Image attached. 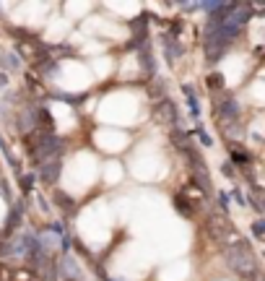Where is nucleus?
Here are the masks:
<instances>
[{"instance_id":"nucleus-1","label":"nucleus","mask_w":265,"mask_h":281,"mask_svg":"<svg viewBox=\"0 0 265 281\" xmlns=\"http://www.w3.org/2000/svg\"><path fill=\"white\" fill-rule=\"evenodd\" d=\"M224 255H226V263H229L232 271H236L242 276H258V258H255V252L247 242L229 245Z\"/></svg>"},{"instance_id":"nucleus-2","label":"nucleus","mask_w":265,"mask_h":281,"mask_svg":"<svg viewBox=\"0 0 265 281\" xmlns=\"http://www.w3.org/2000/svg\"><path fill=\"white\" fill-rule=\"evenodd\" d=\"M36 149H34V159L39 161H47V159H58V154L65 149V141L58 138L55 133H36Z\"/></svg>"},{"instance_id":"nucleus-3","label":"nucleus","mask_w":265,"mask_h":281,"mask_svg":"<svg viewBox=\"0 0 265 281\" xmlns=\"http://www.w3.org/2000/svg\"><path fill=\"white\" fill-rule=\"evenodd\" d=\"M208 232H211V237L216 242H224L234 229H232V221L226 219V216H211V219H208Z\"/></svg>"},{"instance_id":"nucleus-4","label":"nucleus","mask_w":265,"mask_h":281,"mask_svg":"<svg viewBox=\"0 0 265 281\" xmlns=\"http://www.w3.org/2000/svg\"><path fill=\"white\" fill-rule=\"evenodd\" d=\"M60 172H62V161L60 159H47V161H42L39 164V180L42 183H58V177H60Z\"/></svg>"},{"instance_id":"nucleus-5","label":"nucleus","mask_w":265,"mask_h":281,"mask_svg":"<svg viewBox=\"0 0 265 281\" xmlns=\"http://www.w3.org/2000/svg\"><path fill=\"white\" fill-rule=\"evenodd\" d=\"M159 123H167V125H175L177 123V107L175 102H169V99H164V102L156 104V110H153Z\"/></svg>"},{"instance_id":"nucleus-6","label":"nucleus","mask_w":265,"mask_h":281,"mask_svg":"<svg viewBox=\"0 0 265 281\" xmlns=\"http://www.w3.org/2000/svg\"><path fill=\"white\" fill-rule=\"evenodd\" d=\"M218 112H221V117H224V123H234L236 117H239V104H236V99H224L221 102V107H218Z\"/></svg>"},{"instance_id":"nucleus-7","label":"nucleus","mask_w":265,"mask_h":281,"mask_svg":"<svg viewBox=\"0 0 265 281\" xmlns=\"http://www.w3.org/2000/svg\"><path fill=\"white\" fill-rule=\"evenodd\" d=\"M34 128H36V107H29V110H24L21 117H18V130L29 133Z\"/></svg>"},{"instance_id":"nucleus-8","label":"nucleus","mask_w":265,"mask_h":281,"mask_svg":"<svg viewBox=\"0 0 265 281\" xmlns=\"http://www.w3.org/2000/svg\"><path fill=\"white\" fill-rule=\"evenodd\" d=\"M141 62H143V68H146V73L153 76L156 73V62H153V55H151V47H148V42L141 44Z\"/></svg>"},{"instance_id":"nucleus-9","label":"nucleus","mask_w":265,"mask_h":281,"mask_svg":"<svg viewBox=\"0 0 265 281\" xmlns=\"http://www.w3.org/2000/svg\"><path fill=\"white\" fill-rule=\"evenodd\" d=\"M58 268H65V271H60V274H65L68 281H76L78 279V263L73 260L70 255H62V263H60Z\"/></svg>"},{"instance_id":"nucleus-10","label":"nucleus","mask_w":265,"mask_h":281,"mask_svg":"<svg viewBox=\"0 0 265 281\" xmlns=\"http://www.w3.org/2000/svg\"><path fill=\"white\" fill-rule=\"evenodd\" d=\"M164 47H167V60L175 62L179 55H182V44L175 39V37H164Z\"/></svg>"},{"instance_id":"nucleus-11","label":"nucleus","mask_w":265,"mask_h":281,"mask_svg":"<svg viewBox=\"0 0 265 281\" xmlns=\"http://www.w3.org/2000/svg\"><path fill=\"white\" fill-rule=\"evenodd\" d=\"M55 203H60V208H62V211H65L68 216L76 214V203H73V198H68L65 193H62V190H58V193H55Z\"/></svg>"},{"instance_id":"nucleus-12","label":"nucleus","mask_w":265,"mask_h":281,"mask_svg":"<svg viewBox=\"0 0 265 281\" xmlns=\"http://www.w3.org/2000/svg\"><path fill=\"white\" fill-rule=\"evenodd\" d=\"M0 65L5 70H18L21 68V58H18L16 52H3V55H0Z\"/></svg>"},{"instance_id":"nucleus-13","label":"nucleus","mask_w":265,"mask_h":281,"mask_svg":"<svg viewBox=\"0 0 265 281\" xmlns=\"http://www.w3.org/2000/svg\"><path fill=\"white\" fill-rule=\"evenodd\" d=\"M21 214H24V203H16V208L8 214V221H5V232H13L18 221H21Z\"/></svg>"},{"instance_id":"nucleus-14","label":"nucleus","mask_w":265,"mask_h":281,"mask_svg":"<svg viewBox=\"0 0 265 281\" xmlns=\"http://www.w3.org/2000/svg\"><path fill=\"white\" fill-rule=\"evenodd\" d=\"M175 208H177L182 216H185V219H190V216L195 214V208H190V201H187L185 195H177V198H175Z\"/></svg>"},{"instance_id":"nucleus-15","label":"nucleus","mask_w":265,"mask_h":281,"mask_svg":"<svg viewBox=\"0 0 265 281\" xmlns=\"http://www.w3.org/2000/svg\"><path fill=\"white\" fill-rule=\"evenodd\" d=\"M182 92L187 94V107H190V115H193V117H200V104H198V99H195V94H193V89H190V86H182Z\"/></svg>"},{"instance_id":"nucleus-16","label":"nucleus","mask_w":265,"mask_h":281,"mask_svg":"<svg viewBox=\"0 0 265 281\" xmlns=\"http://www.w3.org/2000/svg\"><path fill=\"white\" fill-rule=\"evenodd\" d=\"M0 151L5 154V159H8V164H11L16 172H21V164H18V159H13V154H11V149H8V143L3 141V135H0Z\"/></svg>"},{"instance_id":"nucleus-17","label":"nucleus","mask_w":265,"mask_h":281,"mask_svg":"<svg viewBox=\"0 0 265 281\" xmlns=\"http://www.w3.org/2000/svg\"><path fill=\"white\" fill-rule=\"evenodd\" d=\"M232 161H234V164H239V167H244L250 161V154L242 151V149H236V146H232Z\"/></svg>"},{"instance_id":"nucleus-18","label":"nucleus","mask_w":265,"mask_h":281,"mask_svg":"<svg viewBox=\"0 0 265 281\" xmlns=\"http://www.w3.org/2000/svg\"><path fill=\"white\" fill-rule=\"evenodd\" d=\"M206 81H208V89H224V76L221 73H211Z\"/></svg>"},{"instance_id":"nucleus-19","label":"nucleus","mask_w":265,"mask_h":281,"mask_svg":"<svg viewBox=\"0 0 265 281\" xmlns=\"http://www.w3.org/2000/svg\"><path fill=\"white\" fill-rule=\"evenodd\" d=\"M34 183H36V175H24L21 177V190H24V193H31Z\"/></svg>"},{"instance_id":"nucleus-20","label":"nucleus","mask_w":265,"mask_h":281,"mask_svg":"<svg viewBox=\"0 0 265 281\" xmlns=\"http://www.w3.org/2000/svg\"><path fill=\"white\" fill-rule=\"evenodd\" d=\"M252 234H255L258 240H263V234H265V221H263V219H258V221L252 224Z\"/></svg>"},{"instance_id":"nucleus-21","label":"nucleus","mask_w":265,"mask_h":281,"mask_svg":"<svg viewBox=\"0 0 265 281\" xmlns=\"http://www.w3.org/2000/svg\"><path fill=\"white\" fill-rule=\"evenodd\" d=\"M198 141L203 143V146H213V138H211V135H208L203 128H198Z\"/></svg>"},{"instance_id":"nucleus-22","label":"nucleus","mask_w":265,"mask_h":281,"mask_svg":"<svg viewBox=\"0 0 265 281\" xmlns=\"http://www.w3.org/2000/svg\"><path fill=\"white\" fill-rule=\"evenodd\" d=\"M218 206H221L224 214L229 211V195H226V193H218Z\"/></svg>"},{"instance_id":"nucleus-23","label":"nucleus","mask_w":265,"mask_h":281,"mask_svg":"<svg viewBox=\"0 0 265 281\" xmlns=\"http://www.w3.org/2000/svg\"><path fill=\"white\" fill-rule=\"evenodd\" d=\"M47 229L52 232V237H62V224H60V221H55V224H50Z\"/></svg>"},{"instance_id":"nucleus-24","label":"nucleus","mask_w":265,"mask_h":281,"mask_svg":"<svg viewBox=\"0 0 265 281\" xmlns=\"http://www.w3.org/2000/svg\"><path fill=\"white\" fill-rule=\"evenodd\" d=\"M234 201H236V203H242V206H244V203H247V198H244V193H242V190H239V187H236V190H234Z\"/></svg>"},{"instance_id":"nucleus-25","label":"nucleus","mask_w":265,"mask_h":281,"mask_svg":"<svg viewBox=\"0 0 265 281\" xmlns=\"http://www.w3.org/2000/svg\"><path fill=\"white\" fill-rule=\"evenodd\" d=\"M221 172H224L226 177H234V167L232 164H221Z\"/></svg>"},{"instance_id":"nucleus-26","label":"nucleus","mask_w":265,"mask_h":281,"mask_svg":"<svg viewBox=\"0 0 265 281\" xmlns=\"http://www.w3.org/2000/svg\"><path fill=\"white\" fill-rule=\"evenodd\" d=\"M5 86H8V76L0 73V89H5Z\"/></svg>"},{"instance_id":"nucleus-27","label":"nucleus","mask_w":265,"mask_h":281,"mask_svg":"<svg viewBox=\"0 0 265 281\" xmlns=\"http://www.w3.org/2000/svg\"><path fill=\"white\" fill-rule=\"evenodd\" d=\"M102 281H117V279H109V276H104V279H102Z\"/></svg>"}]
</instances>
